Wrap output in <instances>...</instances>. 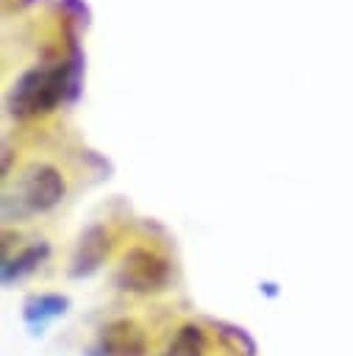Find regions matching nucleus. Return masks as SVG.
Masks as SVG:
<instances>
[{
	"instance_id": "2",
	"label": "nucleus",
	"mask_w": 353,
	"mask_h": 356,
	"mask_svg": "<svg viewBox=\"0 0 353 356\" xmlns=\"http://www.w3.org/2000/svg\"><path fill=\"white\" fill-rule=\"evenodd\" d=\"M61 83H64L61 70H33V72H28L11 95V106H14L11 111H17V114L44 111L61 95V89H64Z\"/></svg>"
},
{
	"instance_id": "5",
	"label": "nucleus",
	"mask_w": 353,
	"mask_h": 356,
	"mask_svg": "<svg viewBox=\"0 0 353 356\" xmlns=\"http://www.w3.org/2000/svg\"><path fill=\"white\" fill-rule=\"evenodd\" d=\"M106 248H108L106 228H100V225L89 228V231L81 236L78 248H75V256H72V275H89V273H95V270L103 264V259H106Z\"/></svg>"
},
{
	"instance_id": "4",
	"label": "nucleus",
	"mask_w": 353,
	"mask_h": 356,
	"mask_svg": "<svg viewBox=\"0 0 353 356\" xmlns=\"http://www.w3.org/2000/svg\"><path fill=\"white\" fill-rule=\"evenodd\" d=\"M64 197V178L53 164H36L22 181V203L31 211H50Z\"/></svg>"
},
{
	"instance_id": "3",
	"label": "nucleus",
	"mask_w": 353,
	"mask_h": 356,
	"mask_svg": "<svg viewBox=\"0 0 353 356\" xmlns=\"http://www.w3.org/2000/svg\"><path fill=\"white\" fill-rule=\"evenodd\" d=\"M97 350H100V356H145L147 334L136 320L117 317L100 328Z\"/></svg>"
},
{
	"instance_id": "8",
	"label": "nucleus",
	"mask_w": 353,
	"mask_h": 356,
	"mask_svg": "<svg viewBox=\"0 0 353 356\" xmlns=\"http://www.w3.org/2000/svg\"><path fill=\"white\" fill-rule=\"evenodd\" d=\"M67 306H69V300L61 298V295H39V298H31L25 303V320L31 325H42L44 320L64 314Z\"/></svg>"
},
{
	"instance_id": "1",
	"label": "nucleus",
	"mask_w": 353,
	"mask_h": 356,
	"mask_svg": "<svg viewBox=\"0 0 353 356\" xmlns=\"http://www.w3.org/2000/svg\"><path fill=\"white\" fill-rule=\"evenodd\" d=\"M170 281V261L150 248H131L117 270V284L125 292L150 295L164 289Z\"/></svg>"
},
{
	"instance_id": "6",
	"label": "nucleus",
	"mask_w": 353,
	"mask_h": 356,
	"mask_svg": "<svg viewBox=\"0 0 353 356\" xmlns=\"http://www.w3.org/2000/svg\"><path fill=\"white\" fill-rule=\"evenodd\" d=\"M206 353H208L206 331L195 323H186L172 334L161 356H206Z\"/></svg>"
},
{
	"instance_id": "9",
	"label": "nucleus",
	"mask_w": 353,
	"mask_h": 356,
	"mask_svg": "<svg viewBox=\"0 0 353 356\" xmlns=\"http://www.w3.org/2000/svg\"><path fill=\"white\" fill-rule=\"evenodd\" d=\"M214 328H217V337L222 339V345L233 356H256V342L245 328L231 325V323H214Z\"/></svg>"
},
{
	"instance_id": "7",
	"label": "nucleus",
	"mask_w": 353,
	"mask_h": 356,
	"mask_svg": "<svg viewBox=\"0 0 353 356\" xmlns=\"http://www.w3.org/2000/svg\"><path fill=\"white\" fill-rule=\"evenodd\" d=\"M44 256H47V245H31V248L19 250L14 259H6V264H3V281L11 284L14 278L28 275L31 270H36V264H39Z\"/></svg>"
}]
</instances>
